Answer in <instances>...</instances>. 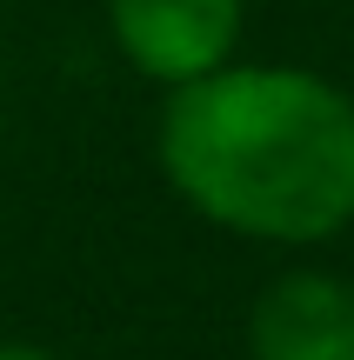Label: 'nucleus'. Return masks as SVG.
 <instances>
[{"label":"nucleus","instance_id":"f03ea898","mask_svg":"<svg viewBox=\"0 0 354 360\" xmlns=\"http://www.w3.org/2000/svg\"><path fill=\"white\" fill-rule=\"evenodd\" d=\"M248 0H107L114 47L160 87L214 74L234 60Z\"/></svg>","mask_w":354,"mask_h":360},{"label":"nucleus","instance_id":"39448f33","mask_svg":"<svg viewBox=\"0 0 354 360\" xmlns=\"http://www.w3.org/2000/svg\"><path fill=\"white\" fill-rule=\"evenodd\" d=\"M348 233H354V227H348Z\"/></svg>","mask_w":354,"mask_h":360},{"label":"nucleus","instance_id":"20e7f679","mask_svg":"<svg viewBox=\"0 0 354 360\" xmlns=\"http://www.w3.org/2000/svg\"><path fill=\"white\" fill-rule=\"evenodd\" d=\"M0 360H53V354H40V347H20V340H0Z\"/></svg>","mask_w":354,"mask_h":360},{"label":"nucleus","instance_id":"f257e3e1","mask_svg":"<svg viewBox=\"0 0 354 360\" xmlns=\"http://www.w3.org/2000/svg\"><path fill=\"white\" fill-rule=\"evenodd\" d=\"M160 167L214 227L315 247L354 227V94L308 67H214L167 87Z\"/></svg>","mask_w":354,"mask_h":360},{"label":"nucleus","instance_id":"7ed1b4c3","mask_svg":"<svg viewBox=\"0 0 354 360\" xmlns=\"http://www.w3.org/2000/svg\"><path fill=\"white\" fill-rule=\"evenodd\" d=\"M248 360H354V281L294 267L248 314Z\"/></svg>","mask_w":354,"mask_h":360}]
</instances>
